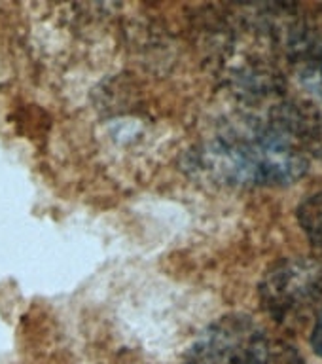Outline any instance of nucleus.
I'll list each match as a JSON object with an SVG mask.
<instances>
[{"instance_id": "f257e3e1", "label": "nucleus", "mask_w": 322, "mask_h": 364, "mask_svg": "<svg viewBox=\"0 0 322 364\" xmlns=\"http://www.w3.org/2000/svg\"><path fill=\"white\" fill-rule=\"evenodd\" d=\"M188 167L235 188L289 186L309 169L306 156L269 122H241L190 152Z\"/></svg>"}, {"instance_id": "f03ea898", "label": "nucleus", "mask_w": 322, "mask_h": 364, "mask_svg": "<svg viewBox=\"0 0 322 364\" xmlns=\"http://www.w3.org/2000/svg\"><path fill=\"white\" fill-rule=\"evenodd\" d=\"M184 364H304L300 351L275 340L241 313L224 315L193 340Z\"/></svg>"}, {"instance_id": "7ed1b4c3", "label": "nucleus", "mask_w": 322, "mask_h": 364, "mask_svg": "<svg viewBox=\"0 0 322 364\" xmlns=\"http://www.w3.org/2000/svg\"><path fill=\"white\" fill-rule=\"evenodd\" d=\"M262 309L279 324L304 323L322 301V260L283 258L258 284Z\"/></svg>"}, {"instance_id": "20e7f679", "label": "nucleus", "mask_w": 322, "mask_h": 364, "mask_svg": "<svg viewBox=\"0 0 322 364\" xmlns=\"http://www.w3.org/2000/svg\"><path fill=\"white\" fill-rule=\"evenodd\" d=\"M269 124L283 133L304 156L322 161V110L306 101H283L269 114Z\"/></svg>"}, {"instance_id": "39448f33", "label": "nucleus", "mask_w": 322, "mask_h": 364, "mask_svg": "<svg viewBox=\"0 0 322 364\" xmlns=\"http://www.w3.org/2000/svg\"><path fill=\"white\" fill-rule=\"evenodd\" d=\"M281 36L304 85L322 101V31L296 19L284 25Z\"/></svg>"}, {"instance_id": "423d86ee", "label": "nucleus", "mask_w": 322, "mask_h": 364, "mask_svg": "<svg viewBox=\"0 0 322 364\" xmlns=\"http://www.w3.org/2000/svg\"><path fill=\"white\" fill-rule=\"evenodd\" d=\"M296 218L301 232L315 250V258L322 260V190L307 196L296 209Z\"/></svg>"}, {"instance_id": "0eeeda50", "label": "nucleus", "mask_w": 322, "mask_h": 364, "mask_svg": "<svg viewBox=\"0 0 322 364\" xmlns=\"http://www.w3.org/2000/svg\"><path fill=\"white\" fill-rule=\"evenodd\" d=\"M309 343H311V349L315 351V355H318V357L322 358V311L317 315V321H315V326H313Z\"/></svg>"}]
</instances>
